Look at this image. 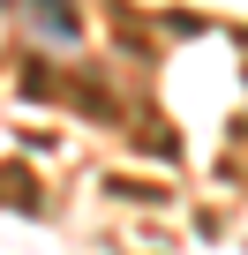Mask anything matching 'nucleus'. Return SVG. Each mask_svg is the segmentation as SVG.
I'll return each instance as SVG.
<instances>
[{
	"label": "nucleus",
	"mask_w": 248,
	"mask_h": 255,
	"mask_svg": "<svg viewBox=\"0 0 248 255\" xmlns=\"http://www.w3.org/2000/svg\"><path fill=\"white\" fill-rule=\"evenodd\" d=\"M38 23H45L60 45H75V8H68V0H38Z\"/></svg>",
	"instance_id": "nucleus-1"
}]
</instances>
